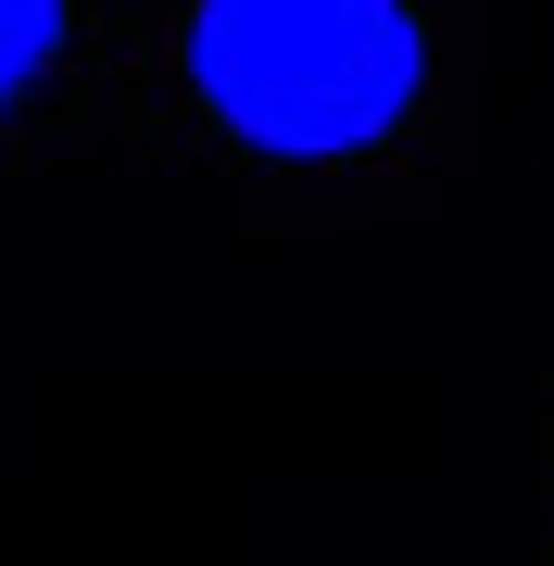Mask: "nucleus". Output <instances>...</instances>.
<instances>
[{
    "label": "nucleus",
    "instance_id": "f257e3e1",
    "mask_svg": "<svg viewBox=\"0 0 554 566\" xmlns=\"http://www.w3.org/2000/svg\"><path fill=\"white\" fill-rule=\"evenodd\" d=\"M189 88L265 164H353L429 88L404 0H189Z\"/></svg>",
    "mask_w": 554,
    "mask_h": 566
},
{
    "label": "nucleus",
    "instance_id": "f03ea898",
    "mask_svg": "<svg viewBox=\"0 0 554 566\" xmlns=\"http://www.w3.org/2000/svg\"><path fill=\"white\" fill-rule=\"evenodd\" d=\"M51 51H63V0H0V114L51 76Z\"/></svg>",
    "mask_w": 554,
    "mask_h": 566
}]
</instances>
